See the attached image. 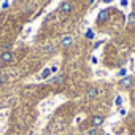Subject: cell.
Here are the masks:
<instances>
[{"instance_id":"obj_1","label":"cell","mask_w":135,"mask_h":135,"mask_svg":"<svg viewBox=\"0 0 135 135\" xmlns=\"http://www.w3.org/2000/svg\"><path fill=\"white\" fill-rule=\"evenodd\" d=\"M15 60V52L11 49H3L0 52V64L2 65H10Z\"/></svg>"},{"instance_id":"obj_2","label":"cell","mask_w":135,"mask_h":135,"mask_svg":"<svg viewBox=\"0 0 135 135\" xmlns=\"http://www.w3.org/2000/svg\"><path fill=\"white\" fill-rule=\"evenodd\" d=\"M103 124H105V116L103 114H92L89 118V126L94 127V129H100Z\"/></svg>"},{"instance_id":"obj_3","label":"cell","mask_w":135,"mask_h":135,"mask_svg":"<svg viewBox=\"0 0 135 135\" xmlns=\"http://www.w3.org/2000/svg\"><path fill=\"white\" fill-rule=\"evenodd\" d=\"M73 43H75V38L72 35H64V37L59 38V46L60 48H70Z\"/></svg>"},{"instance_id":"obj_4","label":"cell","mask_w":135,"mask_h":135,"mask_svg":"<svg viewBox=\"0 0 135 135\" xmlns=\"http://www.w3.org/2000/svg\"><path fill=\"white\" fill-rule=\"evenodd\" d=\"M99 94H100L99 88H97V86H91V88H88V89H86L84 97H86L88 100H94V99H97V97H99Z\"/></svg>"},{"instance_id":"obj_5","label":"cell","mask_w":135,"mask_h":135,"mask_svg":"<svg viewBox=\"0 0 135 135\" xmlns=\"http://www.w3.org/2000/svg\"><path fill=\"white\" fill-rule=\"evenodd\" d=\"M59 10H60V13H64V15H70V13L73 11V3L69 2V0H64V2L60 3V7H59Z\"/></svg>"},{"instance_id":"obj_6","label":"cell","mask_w":135,"mask_h":135,"mask_svg":"<svg viewBox=\"0 0 135 135\" xmlns=\"http://www.w3.org/2000/svg\"><path fill=\"white\" fill-rule=\"evenodd\" d=\"M133 86V78L132 76H122L121 80H119V88H122V89H130Z\"/></svg>"},{"instance_id":"obj_7","label":"cell","mask_w":135,"mask_h":135,"mask_svg":"<svg viewBox=\"0 0 135 135\" xmlns=\"http://www.w3.org/2000/svg\"><path fill=\"white\" fill-rule=\"evenodd\" d=\"M49 83H51V84H56V86H62V84L65 83V76H64V75H56V76H52V78L49 80Z\"/></svg>"},{"instance_id":"obj_8","label":"cell","mask_w":135,"mask_h":135,"mask_svg":"<svg viewBox=\"0 0 135 135\" xmlns=\"http://www.w3.org/2000/svg\"><path fill=\"white\" fill-rule=\"evenodd\" d=\"M127 24L129 26H135V13H132V15L127 16Z\"/></svg>"},{"instance_id":"obj_9","label":"cell","mask_w":135,"mask_h":135,"mask_svg":"<svg viewBox=\"0 0 135 135\" xmlns=\"http://www.w3.org/2000/svg\"><path fill=\"white\" fill-rule=\"evenodd\" d=\"M51 75V70L49 69H46V70H43V73H41V78H48Z\"/></svg>"},{"instance_id":"obj_10","label":"cell","mask_w":135,"mask_h":135,"mask_svg":"<svg viewBox=\"0 0 135 135\" xmlns=\"http://www.w3.org/2000/svg\"><path fill=\"white\" fill-rule=\"evenodd\" d=\"M88 135H97V129H94V127H91V130L88 132Z\"/></svg>"},{"instance_id":"obj_11","label":"cell","mask_w":135,"mask_h":135,"mask_svg":"<svg viewBox=\"0 0 135 135\" xmlns=\"http://www.w3.org/2000/svg\"><path fill=\"white\" fill-rule=\"evenodd\" d=\"M119 76H126V70H124V69L119 70Z\"/></svg>"},{"instance_id":"obj_12","label":"cell","mask_w":135,"mask_h":135,"mask_svg":"<svg viewBox=\"0 0 135 135\" xmlns=\"http://www.w3.org/2000/svg\"><path fill=\"white\" fill-rule=\"evenodd\" d=\"M2 22H3V15L0 13V24H2Z\"/></svg>"},{"instance_id":"obj_13","label":"cell","mask_w":135,"mask_h":135,"mask_svg":"<svg viewBox=\"0 0 135 135\" xmlns=\"http://www.w3.org/2000/svg\"><path fill=\"white\" fill-rule=\"evenodd\" d=\"M105 2H111V0H105Z\"/></svg>"},{"instance_id":"obj_14","label":"cell","mask_w":135,"mask_h":135,"mask_svg":"<svg viewBox=\"0 0 135 135\" xmlns=\"http://www.w3.org/2000/svg\"><path fill=\"white\" fill-rule=\"evenodd\" d=\"M16 135H22V133H16Z\"/></svg>"},{"instance_id":"obj_15","label":"cell","mask_w":135,"mask_h":135,"mask_svg":"<svg viewBox=\"0 0 135 135\" xmlns=\"http://www.w3.org/2000/svg\"><path fill=\"white\" fill-rule=\"evenodd\" d=\"M60 135H65V133H60Z\"/></svg>"}]
</instances>
